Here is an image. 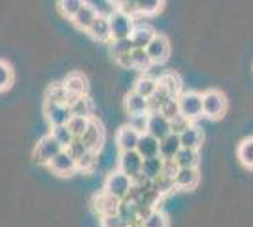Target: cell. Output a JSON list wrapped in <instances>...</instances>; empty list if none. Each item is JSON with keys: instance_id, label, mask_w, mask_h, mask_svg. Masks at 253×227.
<instances>
[{"instance_id": "4316f807", "label": "cell", "mask_w": 253, "mask_h": 227, "mask_svg": "<svg viewBox=\"0 0 253 227\" xmlns=\"http://www.w3.org/2000/svg\"><path fill=\"white\" fill-rule=\"evenodd\" d=\"M174 161L179 169H191L199 165V150H189V148H181L178 155L174 157Z\"/></svg>"}, {"instance_id": "ba28073f", "label": "cell", "mask_w": 253, "mask_h": 227, "mask_svg": "<svg viewBox=\"0 0 253 227\" xmlns=\"http://www.w3.org/2000/svg\"><path fill=\"white\" fill-rule=\"evenodd\" d=\"M146 51H148L153 65H161V63H165L170 57V42L163 34H155L153 40L148 44Z\"/></svg>"}, {"instance_id": "836d02e7", "label": "cell", "mask_w": 253, "mask_h": 227, "mask_svg": "<svg viewBox=\"0 0 253 227\" xmlns=\"http://www.w3.org/2000/svg\"><path fill=\"white\" fill-rule=\"evenodd\" d=\"M151 184H153V187H155L161 195H167V193H170V191H174V189H176L174 176H169V174H159Z\"/></svg>"}, {"instance_id": "7dc6e473", "label": "cell", "mask_w": 253, "mask_h": 227, "mask_svg": "<svg viewBox=\"0 0 253 227\" xmlns=\"http://www.w3.org/2000/svg\"><path fill=\"white\" fill-rule=\"evenodd\" d=\"M178 165L174 159H165V165H163V174H169V176H176L178 173Z\"/></svg>"}, {"instance_id": "f35d334b", "label": "cell", "mask_w": 253, "mask_h": 227, "mask_svg": "<svg viewBox=\"0 0 253 227\" xmlns=\"http://www.w3.org/2000/svg\"><path fill=\"white\" fill-rule=\"evenodd\" d=\"M96 157H98V153L89 150L82 159H78V171L93 173V171H95V167H96Z\"/></svg>"}, {"instance_id": "f546056e", "label": "cell", "mask_w": 253, "mask_h": 227, "mask_svg": "<svg viewBox=\"0 0 253 227\" xmlns=\"http://www.w3.org/2000/svg\"><path fill=\"white\" fill-rule=\"evenodd\" d=\"M238 159L246 169H253V138H246L238 146Z\"/></svg>"}, {"instance_id": "e575fe53", "label": "cell", "mask_w": 253, "mask_h": 227, "mask_svg": "<svg viewBox=\"0 0 253 227\" xmlns=\"http://www.w3.org/2000/svg\"><path fill=\"white\" fill-rule=\"evenodd\" d=\"M165 0H138V15H155L163 10Z\"/></svg>"}, {"instance_id": "cb8c5ba5", "label": "cell", "mask_w": 253, "mask_h": 227, "mask_svg": "<svg viewBox=\"0 0 253 227\" xmlns=\"http://www.w3.org/2000/svg\"><path fill=\"white\" fill-rule=\"evenodd\" d=\"M47 102H55V104H70L72 97L68 93V89L64 87V84H53L47 89V95H45Z\"/></svg>"}, {"instance_id": "5b68a950", "label": "cell", "mask_w": 253, "mask_h": 227, "mask_svg": "<svg viewBox=\"0 0 253 227\" xmlns=\"http://www.w3.org/2000/svg\"><path fill=\"white\" fill-rule=\"evenodd\" d=\"M179 102V112L189 119V121H195L204 116V110H202V93H197V91H185L178 97Z\"/></svg>"}, {"instance_id": "c3c4849f", "label": "cell", "mask_w": 253, "mask_h": 227, "mask_svg": "<svg viewBox=\"0 0 253 227\" xmlns=\"http://www.w3.org/2000/svg\"><path fill=\"white\" fill-rule=\"evenodd\" d=\"M117 65L121 68H132V53H125V55H119L114 59Z\"/></svg>"}, {"instance_id": "3957f363", "label": "cell", "mask_w": 253, "mask_h": 227, "mask_svg": "<svg viewBox=\"0 0 253 227\" xmlns=\"http://www.w3.org/2000/svg\"><path fill=\"white\" fill-rule=\"evenodd\" d=\"M132 178L130 176H126L125 173H121V171H114V173L108 174V178H106L104 182V191L110 195H114L116 199L119 201H123L128 191L132 189Z\"/></svg>"}, {"instance_id": "f6af8a7d", "label": "cell", "mask_w": 253, "mask_h": 227, "mask_svg": "<svg viewBox=\"0 0 253 227\" xmlns=\"http://www.w3.org/2000/svg\"><path fill=\"white\" fill-rule=\"evenodd\" d=\"M189 125H191V121L185 118L183 114H179V116H176L174 119H170V129H172V133H176V135L183 133Z\"/></svg>"}, {"instance_id": "8992f818", "label": "cell", "mask_w": 253, "mask_h": 227, "mask_svg": "<svg viewBox=\"0 0 253 227\" xmlns=\"http://www.w3.org/2000/svg\"><path fill=\"white\" fill-rule=\"evenodd\" d=\"M142 165H144V157L136 150L121 151V155H119V171L125 173L126 176H130L132 182L142 176Z\"/></svg>"}, {"instance_id": "d4e9b609", "label": "cell", "mask_w": 253, "mask_h": 227, "mask_svg": "<svg viewBox=\"0 0 253 227\" xmlns=\"http://www.w3.org/2000/svg\"><path fill=\"white\" fill-rule=\"evenodd\" d=\"M157 82H159V86L165 87L172 97H179V95H181V78H179L176 72H165Z\"/></svg>"}, {"instance_id": "7a4b0ae2", "label": "cell", "mask_w": 253, "mask_h": 227, "mask_svg": "<svg viewBox=\"0 0 253 227\" xmlns=\"http://www.w3.org/2000/svg\"><path fill=\"white\" fill-rule=\"evenodd\" d=\"M64 148L59 144V142L53 138V135H45L42 136L38 144H36V148L32 151V157H34V161L40 163V165H49V163L55 159V155H59Z\"/></svg>"}, {"instance_id": "ee69618b", "label": "cell", "mask_w": 253, "mask_h": 227, "mask_svg": "<svg viewBox=\"0 0 253 227\" xmlns=\"http://www.w3.org/2000/svg\"><path fill=\"white\" fill-rule=\"evenodd\" d=\"M100 227H128V224L119 214H110L100 218Z\"/></svg>"}, {"instance_id": "d6986e66", "label": "cell", "mask_w": 253, "mask_h": 227, "mask_svg": "<svg viewBox=\"0 0 253 227\" xmlns=\"http://www.w3.org/2000/svg\"><path fill=\"white\" fill-rule=\"evenodd\" d=\"M96 17H98V11H96L91 4H87V2H85L84 6L80 8V11L72 17V23H74L78 29H82V31L87 33V29L95 23Z\"/></svg>"}, {"instance_id": "7c38bea8", "label": "cell", "mask_w": 253, "mask_h": 227, "mask_svg": "<svg viewBox=\"0 0 253 227\" xmlns=\"http://www.w3.org/2000/svg\"><path fill=\"white\" fill-rule=\"evenodd\" d=\"M138 140H140V133H138L136 129H132L128 123L123 125L116 135V144H117V148H119V151L136 150Z\"/></svg>"}, {"instance_id": "277c9868", "label": "cell", "mask_w": 253, "mask_h": 227, "mask_svg": "<svg viewBox=\"0 0 253 227\" xmlns=\"http://www.w3.org/2000/svg\"><path fill=\"white\" fill-rule=\"evenodd\" d=\"M110 19V31H112V40L117 38H130V34L134 31V19L117 8L108 15Z\"/></svg>"}, {"instance_id": "8fae6325", "label": "cell", "mask_w": 253, "mask_h": 227, "mask_svg": "<svg viewBox=\"0 0 253 227\" xmlns=\"http://www.w3.org/2000/svg\"><path fill=\"white\" fill-rule=\"evenodd\" d=\"M119 205H121V201L116 199L114 195L106 193H98L93 199V208L96 210V214L102 218V216H110V214H117V210H119Z\"/></svg>"}, {"instance_id": "8d00e7d4", "label": "cell", "mask_w": 253, "mask_h": 227, "mask_svg": "<svg viewBox=\"0 0 253 227\" xmlns=\"http://www.w3.org/2000/svg\"><path fill=\"white\" fill-rule=\"evenodd\" d=\"M89 121H91V118L72 116V118H70V121H68L66 125H68V129L72 131V135H74L76 138H82V136H84V133L87 131V127H89Z\"/></svg>"}, {"instance_id": "b9f144b4", "label": "cell", "mask_w": 253, "mask_h": 227, "mask_svg": "<svg viewBox=\"0 0 253 227\" xmlns=\"http://www.w3.org/2000/svg\"><path fill=\"white\" fill-rule=\"evenodd\" d=\"M64 150L68 151V153H70V155L74 157L76 161H78V159H82V157H84L85 153L89 151V150H87V146L84 144V140H82V138H74V142H72V144H70L68 148H64Z\"/></svg>"}, {"instance_id": "44dd1931", "label": "cell", "mask_w": 253, "mask_h": 227, "mask_svg": "<svg viewBox=\"0 0 253 227\" xmlns=\"http://www.w3.org/2000/svg\"><path fill=\"white\" fill-rule=\"evenodd\" d=\"M202 131L191 123L183 133H179V140H181V148H189V150H199L202 144Z\"/></svg>"}, {"instance_id": "484cf974", "label": "cell", "mask_w": 253, "mask_h": 227, "mask_svg": "<svg viewBox=\"0 0 253 227\" xmlns=\"http://www.w3.org/2000/svg\"><path fill=\"white\" fill-rule=\"evenodd\" d=\"M68 106H70L72 116H82V118H91L93 116V102H91V98H87V95L72 98V102Z\"/></svg>"}, {"instance_id": "681fc988", "label": "cell", "mask_w": 253, "mask_h": 227, "mask_svg": "<svg viewBox=\"0 0 253 227\" xmlns=\"http://www.w3.org/2000/svg\"><path fill=\"white\" fill-rule=\"evenodd\" d=\"M108 2H110L112 6H116V8H119V6H121V4L125 2V0H108Z\"/></svg>"}, {"instance_id": "4fadbf2b", "label": "cell", "mask_w": 253, "mask_h": 227, "mask_svg": "<svg viewBox=\"0 0 253 227\" xmlns=\"http://www.w3.org/2000/svg\"><path fill=\"white\" fill-rule=\"evenodd\" d=\"M174 182H176V189H183V191H191L195 189L199 182H201V174L197 167H191V169H178V173L174 176Z\"/></svg>"}, {"instance_id": "ab89813d", "label": "cell", "mask_w": 253, "mask_h": 227, "mask_svg": "<svg viewBox=\"0 0 253 227\" xmlns=\"http://www.w3.org/2000/svg\"><path fill=\"white\" fill-rule=\"evenodd\" d=\"M13 84V70L6 61H0V91L8 89Z\"/></svg>"}, {"instance_id": "9a60e30c", "label": "cell", "mask_w": 253, "mask_h": 227, "mask_svg": "<svg viewBox=\"0 0 253 227\" xmlns=\"http://www.w3.org/2000/svg\"><path fill=\"white\" fill-rule=\"evenodd\" d=\"M87 34L93 40H96V42H110L112 40V31H110V19H108V15L98 13L95 23L87 29Z\"/></svg>"}, {"instance_id": "d6a6232c", "label": "cell", "mask_w": 253, "mask_h": 227, "mask_svg": "<svg viewBox=\"0 0 253 227\" xmlns=\"http://www.w3.org/2000/svg\"><path fill=\"white\" fill-rule=\"evenodd\" d=\"M51 135H53V138L59 142L63 148H68L76 138L74 135H72V131L68 129V125H57V127H53Z\"/></svg>"}, {"instance_id": "2e32d148", "label": "cell", "mask_w": 253, "mask_h": 227, "mask_svg": "<svg viewBox=\"0 0 253 227\" xmlns=\"http://www.w3.org/2000/svg\"><path fill=\"white\" fill-rule=\"evenodd\" d=\"M64 87L68 89V93H70V97L76 98V97H85L87 95V89H89V82H87V78L84 74H80V72H72V74H68L64 78Z\"/></svg>"}, {"instance_id": "ac0fdd59", "label": "cell", "mask_w": 253, "mask_h": 227, "mask_svg": "<svg viewBox=\"0 0 253 227\" xmlns=\"http://www.w3.org/2000/svg\"><path fill=\"white\" fill-rule=\"evenodd\" d=\"M179 150H181V140H179V135L176 133H170L169 136H165L159 142V155L163 159H174Z\"/></svg>"}, {"instance_id": "9c48e42d", "label": "cell", "mask_w": 253, "mask_h": 227, "mask_svg": "<svg viewBox=\"0 0 253 227\" xmlns=\"http://www.w3.org/2000/svg\"><path fill=\"white\" fill-rule=\"evenodd\" d=\"M43 112H45L47 121L51 123V127L66 125V123L70 121V118H72V112H70V106H68V104H55V102H47V100H45Z\"/></svg>"}, {"instance_id": "5bb4252c", "label": "cell", "mask_w": 253, "mask_h": 227, "mask_svg": "<svg viewBox=\"0 0 253 227\" xmlns=\"http://www.w3.org/2000/svg\"><path fill=\"white\" fill-rule=\"evenodd\" d=\"M149 135H153L155 138L163 140L165 136H169L172 129H170V119H167L161 112H149V123L148 131Z\"/></svg>"}, {"instance_id": "30bf717a", "label": "cell", "mask_w": 253, "mask_h": 227, "mask_svg": "<svg viewBox=\"0 0 253 227\" xmlns=\"http://www.w3.org/2000/svg\"><path fill=\"white\" fill-rule=\"evenodd\" d=\"M49 169L59 176H70L72 173L78 171V161L68 153L66 150H63L59 155H55V159L49 163Z\"/></svg>"}, {"instance_id": "60d3db41", "label": "cell", "mask_w": 253, "mask_h": 227, "mask_svg": "<svg viewBox=\"0 0 253 227\" xmlns=\"http://www.w3.org/2000/svg\"><path fill=\"white\" fill-rule=\"evenodd\" d=\"M149 123V114H136V116H128V125L132 129H136L140 135L148 131Z\"/></svg>"}, {"instance_id": "52a82bcc", "label": "cell", "mask_w": 253, "mask_h": 227, "mask_svg": "<svg viewBox=\"0 0 253 227\" xmlns=\"http://www.w3.org/2000/svg\"><path fill=\"white\" fill-rule=\"evenodd\" d=\"M82 140H84V144L87 146V150L98 153V151L102 150V146H104V127H102V123L91 118L89 127H87V131L84 133Z\"/></svg>"}, {"instance_id": "4dcf8cb0", "label": "cell", "mask_w": 253, "mask_h": 227, "mask_svg": "<svg viewBox=\"0 0 253 227\" xmlns=\"http://www.w3.org/2000/svg\"><path fill=\"white\" fill-rule=\"evenodd\" d=\"M159 87V82L155 78H151V76H144V78H140L136 82V86H134V91L140 93L142 97L149 98L155 91H157Z\"/></svg>"}, {"instance_id": "7bdbcfd3", "label": "cell", "mask_w": 253, "mask_h": 227, "mask_svg": "<svg viewBox=\"0 0 253 227\" xmlns=\"http://www.w3.org/2000/svg\"><path fill=\"white\" fill-rule=\"evenodd\" d=\"M161 114L165 116L167 119H174L176 116H179L181 112H179V102H178V98H170L169 102L161 108Z\"/></svg>"}, {"instance_id": "74e56055", "label": "cell", "mask_w": 253, "mask_h": 227, "mask_svg": "<svg viewBox=\"0 0 253 227\" xmlns=\"http://www.w3.org/2000/svg\"><path fill=\"white\" fill-rule=\"evenodd\" d=\"M151 59H149V55L146 49H132V68H136V70H148L151 68Z\"/></svg>"}, {"instance_id": "6da1fadb", "label": "cell", "mask_w": 253, "mask_h": 227, "mask_svg": "<svg viewBox=\"0 0 253 227\" xmlns=\"http://www.w3.org/2000/svg\"><path fill=\"white\" fill-rule=\"evenodd\" d=\"M202 110L204 118L208 119H219L227 112V98L221 91L217 89H208L202 93Z\"/></svg>"}, {"instance_id": "83f0119b", "label": "cell", "mask_w": 253, "mask_h": 227, "mask_svg": "<svg viewBox=\"0 0 253 227\" xmlns=\"http://www.w3.org/2000/svg\"><path fill=\"white\" fill-rule=\"evenodd\" d=\"M170 98H178V97H172L169 91L165 89L163 86L157 87V91L149 97V112H161V108L169 102Z\"/></svg>"}, {"instance_id": "f907efd6", "label": "cell", "mask_w": 253, "mask_h": 227, "mask_svg": "<svg viewBox=\"0 0 253 227\" xmlns=\"http://www.w3.org/2000/svg\"><path fill=\"white\" fill-rule=\"evenodd\" d=\"M128 227H142L140 224H128Z\"/></svg>"}, {"instance_id": "bcb514c9", "label": "cell", "mask_w": 253, "mask_h": 227, "mask_svg": "<svg viewBox=\"0 0 253 227\" xmlns=\"http://www.w3.org/2000/svg\"><path fill=\"white\" fill-rule=\"evenodd\" d=\"M119 10L128 13L130 17H132V15H138V0H125V2L119 6Z\"/></svg>"}, {"instance_id": "ffe728a7", "label": "cell", "mask_w": 253, "mask_h": 227, "mask_svg": "<svg viewBox=\"0 0 253 227\" xmlns=\"http://www.w3.org/2000/svg\"><path fill=\"white\" fill-rule=\"evenodd\" d=\"M159 138H155L153 135L149 133H142L140 135V140H138L136 151L146 159V157H155L159 155Z\"/></svg>"}, {"instance_id": "d590c367", "label": "cell", "mask_w": 253, "mask_h": 227, "mask_svg": "<svg viewBox=\"0 0 253 227\" xmlns=\"http://www.w3.org/2000/svg\"><path fill=\"white\" fill-rule=\"evenodd\" d=\"M84 4H85V0H59V2H57L61 13H63L64 17H68V19H72Z\"/></svg>"}, {"instance_id": "7402d4cb", "label": "cell", "mask_w": 253, "mask_h": 227, "mask_svg": "<svg viewBox=\"0 0 253 227\" xmlns=\"http://www.w3.org/2000/svg\"><path fill=\"white\" fill-rule=\"evenodd\" d=\"M153 36H155V33H153L151 27H148V25H138V27H134L132 34H130V40H132L136 49H146L148 44L153 40Z\"/></svg>"}, {"instance_id": "e0dca14e", "label": "cell", "mask_w": 253, "mask_h": 227, "mask_svg": "<svg viewBox=\"0 0 253 227\" xmlns=\"http://www.w3.org/2000/svg\"><path fill=\"white\" fill-rule=\"evenodd\" d=\"M125 110L128 116L136 114H149V98L142 97L136 91H130L125 97Z\"/></svg>"}, {"instance_id": "603a6c76", "label": "cell", "mask_w": 253, "mask_h": 227, "mask_svg": "<svg viewBox=\"0 0 253 227\" xmlns=\"http://www.w3.org/2000/svg\"><path fill=\"white\" fill-rule=\"evenodd\" d=\"M163 165H165V159H163L161 155L146 157V159H144V165H142V176L153 182L159 174H163Z\"/></svg>"}, {"instance_id": "f1b7e54d", "label": "cell", "mask_w": 253, "mask_h": 227, "mask_svg": "<svg viewBox=\"0 0 253 227\" xmlns=\"http://www.w3.org/2000/svg\"><path fill=\"white\" fill-rule=\"evenodd\" d=\"M140 226L142 227H169V218L165 216V212H163V210L153 208L148 216L142 218Z\"/></svg>"}, {"instance_id": "1f68e13d", "label": "cell", "mask_w": 253, "mask_h": 227, "mask_svg": "<svg viewBox=\"0 0 253 227\" xmlns=\"http://www.w3.org/2000/svg\"><path fill=\"white\" fill-rule=\"evenodd\" d=\"M134 49V44L130 38H117V40H110V53L112 57L116 59L119 55H125V53H132Z\"/></svg>"}]
</instances>
